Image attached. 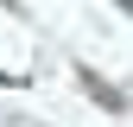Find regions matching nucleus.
<instances>
[{
	"label": "nucleus",
	"mask_w": 133,
	"mask_h": 127,
	"mask_svg": "<svg viewBox=\"0 0 133 127\" xmlns=\"http://www.w3.org/2000/svg\"><path fill=\"white\" fill-rule=\"evenodd\" d=\"M121 7H127V13H133V0H121Z\"/></svg>",
	"instance_id": "f03ea898"
},
{
	"label": "nucleus",
	"mask_w": 133,
	"mask_h": 127,
	"mask_svg": "<svg viewBox=\"0 0 133 127\" xmlns=\"http://www.w3.org/2000/svg\"><path fill=\"white\" fill-rule=\"evenodd\" d=\"M76 83H82V95H89L95 108H108V115H121V108H127V95L114 89V83H108L102 70H89V63H76Z\"/></svg>",
	"instance_id": "f257e3e1"
}]
</instances>
